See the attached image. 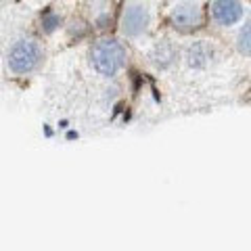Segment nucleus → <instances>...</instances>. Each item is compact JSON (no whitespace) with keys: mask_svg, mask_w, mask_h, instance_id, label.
Here are the masks:
<instances>
[{"mask_svg":"<svg viewBox=\"0 0 251 251\" xmlns=\"http://www.w3.org/2000/svg\"><path fill=\"white\" fill-rule=\"evenodd\" d=\"M126 50L115 40H100L92 49V65L100 75H113L124 65Z\"/></svg>","mask_w":251,"mask_h":251,"instance_id":"obj_1","label":"nucleus"},{"mask_svg":"<svg viewBox=\"0 0 251 251\" xmlns=\"http://www.w3.org/2000/svg\"><path fill=\"white\" fill-rule=\"evenodd\" d=\"M40 61V49L34 40H19L9 52V67L15 74L31 72Z\"/></svg>","mask_w":251,"mask_h":251,"instance_id":"obj_2","label":"nucleus"},{"mask_svg":"<svg viewBox=\"0 0 251 251\" xmlns=\"http://www.w3.org/2000/svg\"><path fill=\"white\" fill-rule=\"evenodd\" d=\"M211 15L220 25H232L243 17V4L239 0H216L211 4Z\"/></svg>","mask_w":251,"mask_h":251,"instance_id":"obj_3","label":"nucleus"},{"mask_svg":"<svg viewBox=\"0 0 251 251\" xmlns=\"http://www.w3.org/2000/svg\"><path fill=\"white\" fill-rule=\"evenodd\" d=\"M147 27V13L143 6H130L124 17V31L130 36L140 34Z\"/></svg>","mask_w":251,"mask_h":251,"instance_id":"obj_4","label":"nucleus"},{"mask_svg":"<svg viewBox=\"0 0 251 251\" xmlns=\"http://www.w3.org/2000/svg\"><path fill=\"white\" fill-rule=\"evenodd\" d=\"M172 21H174V25H178V27H193L195 23L199 21V13L195 6L182 4V6H178V9H174Z\"/></svg>","mask_w":251,"mask_h":251,"instance_id":"obj_5","label":"nucleus"},{"mask_svg":"<svg viewBox=\"0 0 251 251\" xmlns=\"http://www.w3.org/2000/svg\"><path fill=\"white\" fill-rule=\"evenodd\" d=\"M209 57H211V50L207 49V44L197 42L191 50H188V65L191 67H203Z\"/></svg>","mask_w":251,"mask_h":251,"instance_id":"obj_6","label":"nucleus"},{"mask_svg":"<svg viewBox=\"0 0 251 251\" xmlns=\"http://www.w3.org/2000/svg\"><path fill=\"white\" fill-rule=\"evenodd\" d=\"M239 50L243 54H251V21L247 25H243L241 34H239Z\"/></svg>","mask_w":251,"mask_h":251,"instance_id":"obj_7","label":"nucleus"},{"mask_svg":"<svg viewBox=\"0 0 251 251\" xmlns=\"http://www.w3.org/2000/svg\"><path fill=\"white\" fill-rule=\"evenodd\" d=\"M57 25H59V17H57V15H46V17H44V29L52 31Z\"/></svg>","mask_w":251,"mask_h":251,"instance_id":"obj_8","label":"nucleus"}]
</instances>
